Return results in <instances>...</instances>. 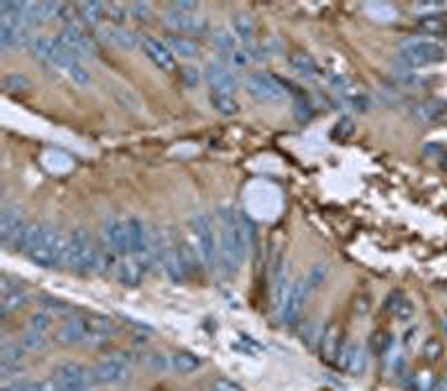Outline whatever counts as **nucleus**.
I'll return each mask as SVG.
<instances>
[{
  "label": "nucleus",
  "instance_id": "obj_22",
  "mask_svg": "<svg viewBox=\"0 0 447 391\" xmlns=\"http://www.w3.org/2000/svg\"><path fill=\"white\" fill-rule=\"evenodd\" d=\"M168 45V50L173 52L175 56H182V59H195V56L199 54V45L195 38H190V36H184V34H168L166 36V41Z\"/></svg>",
  "mask_w": 447,
  "mask_h": 391
},
{
  "label": "nucleus",
  "instance_id": "obj_15",
  "mask_svg": "<svg viewBox=\"0 0 447 391\" xmlns=\"http://www.w3.org/2000/svg\"><path fill=\"white\" fill-rule=\"evenodd\" d=\"M204 76H206L208 88H211V92H215V94H233L237 88V76L222 61L208 63Z\"/></svg>",
  "mask_w": 447,
  "mask_h": 391
},
{
  "label": "nucleus",
  "instance_id": "obj_60",
  "mask_svg": "<svg viewBox=\"0 0 447 391\" xmlns=\"http://www.w3.org/2000/svg\"><path fill=\"white\" fill-rule=\"evenodd\" d=\"M445 380H447V378H445Z\"/></svg>",
  "mask_w": 447,
  "mask_h": 391
},
{
  "label": "nucleus",
  "instance_id": "obj_10",
  "mask_svg": "<svg viewBox=\"0 0 447 391\" xmlns=\"http://www.w3.org/2000/svg\"><path fill=\"white\" fill-rule=\"evenodd\" d=\"M27 222H25V213L21 206L16 204H7L3 206V213H0V240L5 246H16L21 235L25 233Z\"/></svg>",
  "mask_w": 447,
  "mask_h": 391
},
{
  "label": "nucleus",
  "instance_id": "obj_55",
  "mask_svg": "<svg viewBox=\"0 0 447 391\" xmlns=\"http://www.w3.org/2000/svg\"><path fill=\"white\" fill-rule=\"evenodd\" d=\"M356 311H358V316H365V313L369 311V298H367V295H360V298H356Z\"/></svg>",
  "mask_w": 447,
  "mask_h": 391
},
{
  "label": "nucleus",
  "instance_id": "obj_42",
  "mask_svg": "<svg viewBox=\"0 0 447 391\" xmlns=\"http://www.w3.org/2000/svg\"><path fill=\"white\" fill-rule=\"evenodd\" d=\"M68 76L76 85H81V88H88V85L92 83V74H90V70H85L83 61H74L68 68Z\"/></svg>",
  "mask_w": 447,
  "mask_h": 391
},
{
  "label": "nucleus",
  "instance_id": "obj_30",
  "mask_svg": "<svg viewBox=\"0 0 447 391\" xmlns=\"http://www.w3.org/2000/svg\"><path fill=\"white\" fill-rule=\"evenodd\" d=\"M79 9V16L85 25H99L101 18H106V3H97V0H92V3H79L76 5Z\"/></svg>",
  "mask_w": 447,
  "mask_h": 391
},
{
  "label": "nucleus",
  "instance_id": "obj_47",
  "mask_svg": "<svg viewBox=\"0 0 447 391\" xmlns=\"http://www.w3.org/2000/svg\"><path fill=\"white\" fill-rule=\"evenodd\" d=\"M325 275H327V264H316V266H313V269L309 271V275H307V282L311 286V291L318 289V286L322 284V280H325Z\"/></svg>",
  "mask_w": 447,
  "mask_h": 391
},
{
  "label": "nucleus",
  "instance_id": "obj_14",
  "mask_svg": "<svg viewBox=\"0 0 447 391\" xmlns=\"http://www.w3.org/2000/svg\"><path fill=\"white\" fill-rule=\"evenodd\" d=\"M309 293H311V286H309L307 278H300V280H296L291 284L287 304H284V309L280 313V318H282L284 324H293L300 318L304 304H307V300H309Z\"/></svg>",
  "mask_w": 447,
  "mask_h": 391
},
{
  "label": "nucleus",
  "instance_id": "obj_51",
  "mask_svg": "<svg viewBox=\"0 0 447 391\" xmlns=\"http://www.w3.org/2000/svg\"><path fill=\"white\" fill-rule=\"evenodd\" d=\"M182 76H184L186 88H197V83H199V70L197 68H193V65H186V68L182 70Z\"/></svg>",
  "mask_w": 447,
  "mask_h": 391
},
{
  "label": "nucleus",
  "instance_id": "obj_45",
  "mask_svg": "<svg viewBox=\"0 0 447 391\" xmlns=\"http://www.w3.org/2000/svg\"><path fill=\"white\" fill-rule=\"evenodd\" d=\"M423 356L427 360H439L443 356V342L439 338H427L425 347H423Z\"/></svg>",
  "mask_w": 447,
  "mask_h": 391
},
{
  "label": "nucleus",
  "instance_id": "obj_5",
  "mask_svg": "<svg viewBox=\"0 0 447 391\" xmlns=\"http://www.w3.org/2000/svg\"><path fill=\"white\" fill-rule=\"evenodd\" d=\"M99 257L101 251L97 249L94 244L92 235L88 228H74L70 233V244H68V262L65 266L72 269L74 273H97V266H99Z\"/></svg>",
  "mask_w": 447,
  "mask_h": 391
},
{
  "label": "nucleus",
  "instance_id": "obj_31",
  "mask_svg": "<svg viewBox=\"0 0 447 391\" xmlns=\"http://www.w3.org/2000/svg\"><path fill=\"white\" fill-rule=\"evenodd\" d=\"M170 367H173L177 374H193L199 367H202V358L195 354H188V351H179V354L173 356L170 360Z\"/></svg>",
  "mask_w": 447,
  "mask_h": 391
},
{
  "label": "nucleus",
  "instance_id": "obj_2",
  "mask_svg": "<svg viewBox=\"0 0 447 391\" xmlns=\"http://www.w3.org/2000/svg\"><path fill=\"white\" fill-rule=\"evenodd\" d=\"M220 271L226 275H235L249 255V246L253 242V222L233 208L220 211Z\"/></svg>",
  "mask_w": 447,
  "mask_h": 391
},
{
  "label": "nucleus",
  "instance_id": "obj_38",
  "mask_svg": "<svg viewBox=\"0 0 447 391\" xmlns=\"http://www.w3.org/2000/svg\"><path fill=\"white\" fill-rule=\"evenodd\" d=\"M3 88L12 94H18V92H27L32 88V81L27 79L23 72H9L5 79H3Z\"/></svg>",
  "mask_w": 447,
  "mask_h": 391
},
{
  "label": "nucleus",
  "instance_id": "obj_4",
  "mask_svg": "<svg viewBox=\"0 0 447 391\" xmlns=\"http://www.w3.org/2000/svg\"><path fill=\"white\" fill-rule=\"evenodd\" d=\"M190 231L195 237L199 260L208 271H220V240H217L215 224L208 213H197L190 217Z\"/></svg>",
  "mask_w": 447,
  "mask_h": 391
},
{
  "label": "nucleus",
  "instance_id": "obj_12",
  "mask_svg": "<svg viewBox=\"0 0 447 391\" xmlns=\"http://www.w3.org/2000/svg\"><path fill=\"white\" fill-rule=\"evenodd\" d=\"M164 23L173 30L175 34H202L204 32V21L202 16H197L193 12H184V9H177L173 5L166 7L164 12Z\"/></svg>",
  "mask_w": 447,
  "mask_h": 391
},
{
  "label": "nucleus",
  "instance_id": "obj_59",
  "mask_svg": "<svg viewBox=\"0 0 447 391\" xmlns=\"http://www.w3.org/2000/svg\"><path fill=\"white\" fill-rule=\"evenodd\" d=\"M443 331H445V333H447V318H445V320H443Z\"/></svg>",
  "mask_w": 447,
  "mask_h": 391
},
{
  "label": "nucleus",
  "instance_id": "obj_28",
  "mask_svg": "<svg viewBox=\"0 0 447 391\" xmlns=\"http://www.w3.org/2000/svg\"><path fill=\"white\" fill-rule=\"evenodd\" d=\"M363 9H365V14L372 18V21H378V23H392L398 18L396 5L383 3V0H378V3H365Z\"/></svg>",
  "mask_w": 447,
  "mask_h": 391
},
{
  "label": "nucleus",
  "instance_id": "obj_34",
  "mask_svg": "<svg viewBox=\"0 0 447 391\" xmlns=\"http://www.w3.org/2000/svg\"><path fill=\"white\" fill-rule=\"evenodd\" d=\"M27 302H30V293H27L25 289H18V291L9 293V295H3V302H0V313H3V316H9V313L23 309Z\"/></svg>",
  "mask_w": 447,
  "mask_h": 391
},
{
  "label": "nucleus",
  "instance_id": "obj_43",
  "mask_svg": "<svg viewBox=\"0 0 447 391\" xmlns=\"http://www.w3.org/2000/svg\"><path fill=\"white\" fill-rule=\"evenodd\" d=\"M52 320H54V316L50 311H45V309H41V311H36V313H32L30 318H27V327L30 329H34V331H47L52 327Z\"/></svg>",
  "mask_w": 447,
  "mask_h": 391
},
{
  "label": "nucleus",
  "instance_id": "obj_19",
  "mask_svg": "<svg viewBox=\"0 0 447 391\" xmlns=\"http://www.w3.org/2000/svg\"><path fill=\"white\" fill-rule=\"evenodd\" d=\"M144 273L146 271L141 269L139 262L132 255L121 257V260L117 262V266H114V278L119 280L121 286H139L141 278H144Z\"/></svg>",
  "mask_w": 447,
  "mask_h": 391
},
{
  "label": "nucleus",
  "instance_id": "obj_8",
  "mask_svg": "<svg viewBox=\"0 0 447 391\" xmlns=\"http://www.w3.org/2000/svg\"><path fill=\"white\" fill-rule=\"evenodd\" d=\"M54 380L65 389L72 391H85L94 385L92 369L85 367L79 360H65L54 369Z\"/></svg>",
  "mask_w": 447,
  "mask_h": 391
},
{
  "label": "nucleus",
  "instance_id": "obj_3",
  "mask_svg": "<svg viewBox=\"0 0 447 391\" xmlns=\"http://www.w3.org/2000/svg\"><path fill=\"white\" fill-rule=\"evenodd\" d=\"M445 47L425 36H410L398 45V61L405 70L425 68V65H436L445 61Z\"/></svg>",
  "mask_w": 447,
  "mask_h": 391
},
{
  "label": "nucleus",
  "instance_id": "obj_35",
  "mask_svg": "<svg viewBox=\"0 0 447 391\" xmlns=\"http://www.w3.org/2000/svg\"><path fill=\"white\" fill-rule=\"evenodd\" d=\"M25 347L18 342H3L0 347V365H23L25 360Z\"/></svg>",
  "mask_w": 447,
  "mask_h": 391
},
{
  "label": "nucleus",
  "instance_id": "obj_57",
  "mask_svg": "<svg viewBox=\"0 0 447 391\" xmlns=\"http://www.w3.org/2000/svg\"><path fill=\"white\" fill-rule=\"evenodd\" d=\"M436 123H441V126H447V103H445V110H443V114L439 117V121Z\"/></svg>",
  "mask_w": 447,
  "mask_h": 391
},
{
  "label": "nucleus",
  "instance_id": "obj_37",
  "mask_svg": "<svg viewBox=\"0 0 447 391\" xmlns=\"http://www.w3.org/2000/svg\"><path fill=\"white\" fill-rule=\"evenodd\" d=\"M54 43H56V38H50V36H34L32 43H30V50H32L34 56H38V59H43V61L50 63L52 52H54Z\"/></svg>",
  "mask_w": 447,
  "mask_h": 391
},
{
  "label": "nucleus",
  "instance_id": "obj_9",
  "mask_svg": "<svg viewBox=\"0 0 447 391\" xmlns=\"http://www.w3.org/2000/svg\"><path fill=\"white\" fill-rule=\"evenodd\" d=\"M101 237L106 244L108 253L128 257L130 255V242H128V228L126 222H121L119 217H106V222L101 226Z\"/></svg>",
  "mask_w": 447,
  "mask_h": 391
},
{
  "label": "nucleus",
  "instance_id": "obj_36",
  "mask_svg": "<svg viewBox=\"0 0 447 391\" xmlns=\"http://www.w3.org/2000/svg\"><path fill=\"white\" fill-rule=\"evenodd\" d=\"M21 345L27 349V351H45L50 347V338L45 336L43 331H34V329H27L21 338Z\"/></svg>",
  "mask_w": 447,
  "mask_h": 391
},
{
  "label": "nucleus",
  "instance_id": "obj_44",
  "mask_svg": "<svg viewBox=\"0 0 447 391\" xmlns=\"http://www.w3.org/2000/svg\"><path fill=\"white\" fill-rule=\"evenodd\" d=\"M354 132H356L354 119H351V117H342L334 126V130H331V137H334L336 141H345V139H349L351 135H354Z\"/></svg>",
  "mask_w": 447,
  "mask_h": 391
},
{
  "label": "nucleus",
  "instance_id": "obj_20",
  "mask_svg": "<svg viewBox=\"0 0 447 391\" xmlns=\"http://www.w3.org/2000/svg\"><path fill=\"white\" fill-rule=\"evenodd\" d=\"M101 34H106V38L110 43H114L117 47H121V50H135V47H141V38L128 30V27H123V25H110V27H103Z\"/></svg>",
  "mask_w": 447,
  "mask_h": 391
},
{
  "label": "nucleus",
  "instance_id": "obj_58",
  "mask_svg": "<svg viewBox=\"0 0 447 391\" xmlns=\"http://www.w3.org/2000/svg\"><path fill=\"white\" fill-rule=\"evenodd\" d=\"M434 391H447V380H441L439 385H436V389Z\"/></svg>",
  "mask_w": 447,
  "mask_h": 391
},
{
  "label": "nucleus",
  "instance_id": "obj_40",
  "mask_svg": "<svg viewBox=\"0 0 447 391\" xmlns=\"http://www.w3.org/2000/svg\"><path fill=\"white\" fill-rule=\"evenodd\" d=\"M41 307L45 311H50L52 316H68V313L74 311L70 302H65L61 298H52V295H43V298H41Z\"/></svg>",
  "mask_w": 447,
  "mask_h": 391
},
{
  "label": "nucleus",
  "instance_id": "obj_21",
  "mask_svg": "<svg viewBox=\"0 0 447 391\" xmlns=\"http://www.w3.org/2000/svg\"><path fill=\"white\" fill-rule=\"evenodd\" d=\"M340 327L336 322H329L325 329H322V338H320V356L327 362H336L338 351H340Z\"/></svg>",
  "mask_w": 447,
  "mask_h": 391
},
{
  "label": "nucleus",
  "instance_id": "obj_6",
  "mask_svg": "<svg viewBox=\"0 0 447 391\" xmlns=\"http://www.w3.org/2000/svg\"><path fill=\"white\" fill-rule=\"evenodd\" d=\"M242 83H244L246 92L262 103H280L287 99V83L280 81L278 76H273V74L246 72Z\"/></svg>",
  "mask_w": 447,
  "mask_h": 391
},
{
  "label": "nucleus",
  "instance_id": "obj_41",
  "mask_svg": "<svg viewBox=\"0 0 447 391\" xmlns=\"http://www.w3.org/2000/svg\"><path fill=\"white\" fill-rule=\"evenodd\" d=\"M130 16V5L126 3H106V18L112 25H123Z\"/></svg>",
  "mask_w": 447,
  "mask_h": 391
},
{
  "label": "nucleus",
  "instance_id": "obj_27",
  "mask_svg": "<svg viewBox=\"0 0 447 391\" xmlns=\"http://www.w3.org/2000/svg\"><path fill=\"white\" fill-rule=\"evenodd\" d=\"M85 324H88V329H90V342L108 340V336L117 333V327H114L112 320L106 316H85Z\"/></svg>",
  "mask_w": 447,
  "mask_h": 391
},
{
  "label": "nucleus",
  "instance_id": "obj_7",
  "mask_svg": "<svg viewBox=\"0 0 447 391\" xmlns=\"http://www.w3.org/2000/svg\"><path fill=\"white\" fill-rule=\"evenodd\" d=\"M128 378H130V362L126 354L106 356L92 367L94 385H123Z\"/></svg>",
  "mask_w": 447,
  "mask_h": 391
},
{
  "label": "nucleus",
  "instance_id": "obj_52",
  "mask_svg": "<svg viewBox=\"0 0 447 391\" xmlns=\"http://www.w3.org/2000/svg\"><path fill=\"white\" fill-rule=\"evenodd\" d=\"M213 391H244V389L237 383H233V380L220 378V380H215V383H213Z\"/></svg>",
  "mask_w": 447,
  "mask_h": 391
},
{
  "label": "nucleus",
  "instance_id": "obj_25",
  "mask_svg": "<svg viewBox=\"0 0 447 391\" xmlns=\"http://www.w3.org/2000/svg\"><path fill=\"white\" fill-rule=\"evenodd\" d=\"M289 65H291V70H296L300 76H304V79H313V76L320 74L318 63L309 52H300V50L291 52L289 54Z\"/></svg>",
  "mask_w": 447,
  "mask_h": 391
},
{
  "label": "nucleus",
  "instance_id": "obj_13",
  "mask_svg": "<svg viewBox=\"0 0 447 391\" xmlns=\"http://www.w3.org/2000/svg\"><path fill=\"white\" fill-rule=\"evenodd\" d=\"M141 50L152 61L157 70L161 72H168L173 74L177 70V63H175V54L168 50V45L159 38H152V36H144L141 38Z\"/></svg>",
  "mask_w": 447,
  "mask_h": 391
},
{
  "label": "nucleus",
  "instance_id": "obj_1",
  "mask_svg": "<svg viewBox=\"0 0 447 391\" xmlns=\"http://www.w3.org/2000/svg\"><path fill=\"white\" fill-rule=\"evenodd\" d=\"M68 244L70 235H65L61 228L45 222H34L27 224L16 249L23 251L30 257V262L41 266V269H56V266H65V262H68Z\"/></svg>",
  "mask_w": 447,
  "mask_h": 391
},
{
  "label": "nucleus",
  "instance_id": "obj_29",
  "mask_svg": "<svg viewBox=\"0 0 447 391\" xmlns=\"http://www.w3.org/2000/svg\"><path fill=\"white\" fill-rule=\"evenodd\" d=\"M231 30H233L237 41H242L244 45H249L253 41V36H255V23H253V18L249 14H235Z\"/></svg>",
  "mask_w": 447,
  "mask_h": 391
},
{
  "label": "nucleus",
  "instance_id": "obj_46",
  "mask_svg": "<svg viewBox=\"0 0 447 391\" xmlns=\"http://www.w3.org/2000/svg\"><path fill=\"white\" fill-rule=\"evenodd\" d=\"M320 338H322V329L318 327V322H309L307 327L302 329V342H307V345H320Z\"/></svg>",
  "mask_w": 447,
  "mask_h": 391
},
{
  "label": "nucleus",
  "instance_id": "obj_50",
  "mask_svg": "<svg viewBox=\"0 0 447 391\" xmlns=\"http://www.w3.org/2000/svg\"><path fill=\"white\" fill-rule=\"evenodd\" d=\"M130 16L137 18V21H148L150 3H130Z\"/></svg>",
  "mask_w": 447,
  "mask_h": 391
},
{
  "label": "nucleus",
  "instance_id": "obj_56",
  "mask_svg": "<svg viewBox=\"0 0 447 391\" xmlns=\"http://www.w3.org/2000/svg\"><path fill=\"white\" fill-rule=\"evenodd\" d=\"M170 5L177 9H184V12H193V14L199 12V3H170Z\"/></svg>",
  "mask_w": 447,
  "mask_h": 391
},
{
  "label": "nucleus",
  "instance_id": "obj_24",
  "mask_svg": "<svg viewBox=\"0 0 447 391\" xmlns=\"http://www.w3.org/2000/svg\"><path fill=\"white\" fill-rule=\"evenodd\" d=\"M443 110H445V103L441 101H421L412 108V117L414 121L421 123V126H430V123L439 121Z\"/></svg>",
  "mask_w": 447,
  "mask_h": 391
},
{
  "label": "nucleus",
  "instance_id": "obj_18",
  "mask_svg": "<svg viewBox=\"0 0 447 391\" xmlns=\"http://www.w3.org/2000/svg\"><path fill=\"white\" fill-rule=\"evenodd\" d=\"M161 269L168 275L173 282H184L188 275H190V269L184 260V253L182 249H177V246L168 244V249L161 255Z\"/></svg>",
  "mask_w": 447,
  "mask_h": 391
},
{
  "label": "nucleus",
  "instance_id": "obj_39",
  "mask_svg": "<svg viewBox=\"0 0 447 391\" xmlns=\"http://www.w3.org/2000/svg\"><path fill=\"white\" fill-rule=\"evenodd\" d=\"M410 385H412L416 391H434L436 385H439V380H436L434 371L421 369V371H416V374L410 378Z\"/></svg>",
  "mask_w": 447,
  "mask_h": 391
},
{
  "label": "nucleus",
  "instance_id": "obj_33",
  "mask_svg": "<svg viewBox=\"0 0 447 391\" xmlns=\"http://www.w3.org/2000/svg\"><path fill=\"white\" fill-rule=\"evenodd\" d=\"M211 106L215 112L224 114V117H233V114L240 112V103L235 101L233 94H215L211 92Z\"/></svg>",
  "mask_w": 447,
  "mask_h": 391
},
{
  "label": "nucleus",
  "instance_id": "obj_26",
  "mask_svg": "<svg viewBox=\"0 0 447 391\" xmlns=\"http://www.w3.org/2000/svg\"><path fill=\"white\" fill-rule=\"evenodd\" d=\"M416 27L425 38H432V41H434V36H445L447 34V21L443 18V14L421 16L416 21Z\"/></svg>",
  "mask_w": 447,
  "mask_h": 391
},
{
  "label": "nucleus",
  "instance_id": "obj_11",
  "mask_svg": "<svg viewBox=\"0 0 447 391\" xmlns=\"http://www.w3.org/2000/svg\"><path fill=\"white\" fill-rule=\"evenodd\" d=\"M56 38H59V43L74 56V59L83 61V59H88V56H94V45L90 41V36L85 34L79 25L68 23Z\"/></svg>",
  "mask_w": 447,
  "mask_h": 391
},
{
  "label": "nucleus",
  "instance_id": "obj_49",
  "mask_svg": "<svg viewBox=\"0 0 447 391\" xmlns=\"http://www.w3.org/2000/svg\"><path fill=\"white\" fill-rule=\"evenodd\" d=\"M18 289H23L21 280H18V278H12V275H7V273L0 278V291H3V295H9V293H14Z\"/></svg>",
  "mask_w": 447,
  "mask_h": 391
},
{
  "label": "nucleus",
  "instance_id": "obj_17",
  "mask_svg": "<svg viewBox=\"0 0 447 391\" xmlns=\"http://www.w3.org/2000/svg\"><path fill=\"white\" fill-rule=\"evenodd\" d=\"M336 362L345 371H349L351 376H363L367 369V354L356 342H347V345L340 347Z\"/></svg>",
  "mask_w": 447,
  "mask_h": 391
},
{
  "label": "nucleus",
  "instance_id": "obj_23",
  "mask_svg": "<svg viewBox=\"0 0 447 391\" xmlns=\"http://www.w3.org/2000/svg\"><path fill=\"white\" fill-rule=\"evenodd\" d=\"M387 311L394 313L396 320L410 322V320L414 318V313H416V307H414V302H412L410 298H405L403 291H394V293L387 298Z\"/></svg>",
  "mask_w": 447,
  "mask_h": 391
},
{
  "label": "nucleus",
  "instance_id": "obj_32",
  "mask_svg": "<svg viewBox=\"0 0 447 391\" xmlns=\"http://www.w3.org/2000/svg\"><path fill=\"white\" fill-rule=\"evenodd\" d=\"M213 45L220 50L222 54H237V38L233 30H226V27H217L213 30Z\"/></svg>",
  "mask_w": 447,
  "mask_h": 391
},
{
  "label": "nucleus",
  "instance_id": "obj_48",
  "mask_svg": "<svg viewBox=\"0 0 447 391\" xmlns=\"http://www.w3.org/2000/svg\"><path fill=\"white\" fill-rule=\"evenodd\" d=\"M412 9H414V12H418V18H421V16L439 14L441 9H445V5L443 3H414Z\"/></svg>",
  "mask_w": 447,
  "mask_h": 391
},
{
  "label": "nucleus",
  "instance_id": "obj_54",
  "mask_svg": "<svg viewBox=\"0 0 447 391\" xmlns=\"http://www.w3.org/2000/svg\"><path fill=\"white\" fill-rule=\"evenodd\" d=\"M27 389H30V383H23V380L18 383V380H14V383H5L0 391H27Z\"/></svg>",
  "mask_w": 447,
  "mask_h": 391
},
{
  "label": "nucleus",
  "instance_id": "obj_16",
  "mask_svg": "<svg viewBox=\"0 0 447 391\" xmlns=\"http://www.w3.org/2000/svg\"><path fill=\"white\" fill-rule=\"evenodd\" d=\"M54 340L65 347H76V345L90 342V329H88V324H85V318H79V316L68 318L59 329H56Z\"/></svg>",
  "mask_w": 447,
  "mask_h": 391
},
{
  "label": "nucleus",
  "instance_id": "obj_53",
  "mask_svg": "<svg viewBox=\"0 0 447 391\" xmlns=\"http://www.w3.org/2000/svg\"><path fill=\"white\" fill-rule=\"evenodd\" d=\"M150 367L155 369V371H166L170 367V362L166 360L164 354H152L150 356Z\"/></svg>",
  "mask_w": 447,
  "mask_h": 391
}]
</instances>
